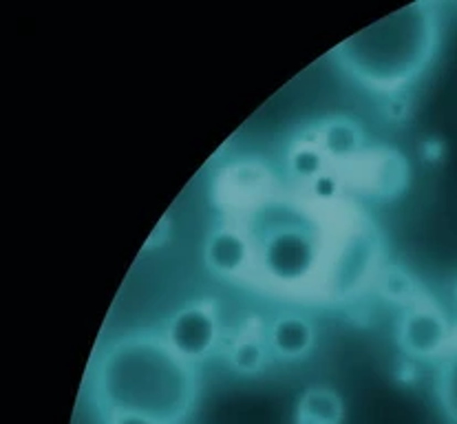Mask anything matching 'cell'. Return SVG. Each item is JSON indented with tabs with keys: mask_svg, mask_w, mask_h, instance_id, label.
Wrapping results in <instances>:
<instances>
[{
	"mask_svg": "<svg viewBox=\"0 0 457 424\" xmlns=\"http://www.w3.org/2000/svg\"><path fill=\"white\" fill-rule=\"evenodd\" d=\"M382 292H385L386 298L398 303H407L411 305L416 301V279L407 272L404 268H389L382 277Z\"/></svg>",
	"mask_w": 457,
	"mask_h": 424,
	"instance_id": "4fadbf2b",
	"label": "cell"
},
{
	"mask_svg": "<svg viewBox=\"0 0 457 424\" xmlns=\"http://www.w3.org/2000/svg\"><path fill=\"white\" fill-rule=\"evenodd\" d=\"M228 365L235 374L244 376V378H254V376L263 374L268 362L272 361L268 343H265L263 334H244V337L235 338L226 352Z\"/></svg>",
	"mask_w": 457,
	"mask_h": 424,
	"instance_id": "30bf717a",
	"label": "cell"
},
{
	"mask_svg": "<svg viewBox=\"0 0 457 424\" xmlns=\"http://www.w3.org/2000/svg\"><path fill=\"white\" fill-rule=\"evenodd\" d=\"M440 38L442 18L436 4L413 3L349 36L336 46L334 58L356 85L391 97L428 71Z\"/></svg>",
	"mask_w": 457,
	"mask_h": 424,
	"instance_id": "7a4b0ae2",
	"label": "cell"
},
{
	"mask_svg": "<svg viewBox=\"0 0 457 424\" xmlns=\"http://www.w3.org/2000/svg\"><path fill=\"white\" fill-rule=\"evenodd\" d=\"M104 424H160L151 418L135 416V413H113V416H106Z\"/></svg>",
	"mask_w": 457,
	"mask_h": 424,
	"instance_id": "9a60e30c",
	"label": "cell"
},
{
	"mask_svg": "<svg viewBox=\"0 0 457 424\" xmlns=\"http://www.w3.org/2000/svg\"><path fill=\"white\" fill-rule=\"evenodd\" d=\"M270 353L278 362H301L312 356L319 343L316 323L303 312H278L263 332Z\"/></svg>",
	"mask_w": 457,
	"mask_h": 424,
	"instance_id": "8992f818",
	"label": "cell"
},
{
	"mask_svg": "<svg viewBox=\"0 0 457 424\" xmlns=\"http://www.w3.org/2000/svg\"><path fill=\"white\" fill-rule=\"evenodd\" d=\"M307 190H310V195L316 202L332 204L340 197V193H343V184H340L336 172L325 170L323 175H319L316 179H312L310 184H307Z\"/></svg>",
	"mask_w": 457,
	"mask_h": 424,
	"instance_id": "5bb4252c",
	"label": "cell"
},
{
	"mask_svg": "<svg viewBox=\"0 0 457 424\" xmlns=\"http://www.w3.org/2000/svg\"><path fill=\"white\" fill-rule=\"evenodd\" d=\"M395 343L404 356L416 362L442 361L455 343L453 325L440 305L431 301H413L404 307L395 325Z\"/></svg>",
	"mask_w": 457,
	"mask_h": 424,
	"instance_id": "5b68a950",
	"label": "cell"
},
{
	"mask_svg": "<svg viewBox=\"0 0 457 424\" xmlns=\"http://www.w3.org/2000/svg\"><path fill=\"white\" fill-rule=\"evenodd\" d=\"M268 217L261 221L254 244V265L265 281L278 287L305 286L323 265V244L310 219L294 211L274 208L261 212Z\"/></svg>",
	"mask_w": 457,
	"mask_h": 424,
	"instance_id": "3957f363",
	"label": "cell"
},
{
	"mask_svg": "<svg viewBox=\"0 0 457 424\" xmlns=\"http://www.w3.org/2000/svg\"><path fill=\"white\" fill-rule=\"evenodd\" d=\"M202 256L210 272L223 279H235L254 265V244L248 232L221 226L206 237Z\"/></svg>",
	"mask_w": 457,
	"mask_h": 424,
	"instance_id": "52a82bcc",
	"label": "cell"
},
{
	"mask_svg": "<svg viewBox=\"0 0 457 424\" xmlns=\"http://www.w3.org/2000/svg\"><path fill=\"white\" fill-rule=\"evenodd\" d=\"M345 400L329 385H310L296 400L294 424H343Z\"/></svg>",
	"mask_w": 457,
	"mask_h": 424,
	"instance_id": "9c48e42d",
	"label": "cell"
},
{
	"mask_svg": "<svg viewBox=\"0 0 457 424\" xmlns=\"http://www.w3.org/2000/svg\"><path fill=\"white\" fill-rule=\"evenodd\" d=\"M221 334V319L210 301H188L168 316L162 329L168 347L195 367L217 352Z\"/></svg>",
	"mask_w": 457,
	"mask_h": 424,
	"instance_id": "277c9868",
	"label": "cell"
},
{
	"mask_svg": "<svg viewBox=\"0 0 457 424\" xmlns=\"http://www.w3.org/2000/svg\"><path fill=\"white\" fill-rule=\"evenodd\" d=\"M91 387L104 418L135 413L160 424H184L199 400L197 367L153 332L111 340L97 356Z\"/></svg>",
	"mask_w": 457,
	"mask_h": 424,
	"instance_id": "6da1fadb",
	"label": "cell"
},
{
	"mask_svg": "<svg viewBox=\"0 0 457 424\" xmlns=\"http://www.w3.org/2000/svg\"><path fill=\"white\" fill-rule=\"evenodd\" d=\"M436 403L449 424H457V338L449 352L437 361L436 371Z\"/></svg>",
	"mask_w": 457,
	"mask_h": 424,
	"instance_id": "8fae6325",
	"label": "cell"
},
{
	"mask_svg": "<svg viewBox=\"0 0 457 424\" xmlns=\"http://www.w3.org/2000/svg\"><path fill=\"white\" fill-rule=\"evenodd\" d=\"M328 162L329 160L323 153V148L314 142V137H310L292 144L286 164L290 177H294L296 181H303V184H310L312 179L329 170Z\"/></svg>",
	"mask_w": 457,
	"mask_h": 424,
	"instance_id": "7c38bea8",
	"label": "cell"
},
{
	"mask_svg": "<svg viewBox=\"0 0 457 424\" xmlns=\"http://www.w3.org/2000/svg\"><path fill=\"white\" fill-rule=\"evenodd\" d=\"M314 142L323 148L328 160L349 162L361 155L367 146V135L352 118H329L314 130Z\"/></svg>",
	"mask_w": 457,
	"mask_h": 424,
	"instance_id": "ba28073f",
	"label": "cell"
}]
</instances>
